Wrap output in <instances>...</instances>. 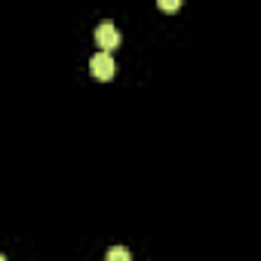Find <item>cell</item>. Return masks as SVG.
Segmentation results:
<instances>
[{
  "instance_id": "4",
  "label": "cell",
  "mask_w": 261,
  "mask_h": 261,
  "mask_svg": "<svg viewBox=\"0 0 261 261\" xmlns=\"http://www.w3.org/2000/svg\"><path fill=\"white\" fill-rule=\"evenodd\" d=\"M157 7H160L163 13H175V10L181 7V0H157Z\"/></svg>"
},
{
  "instance_id": "3",
  "label": "cell",
  "mask_w": 261,
  "mask_h": 261,
  "mask_svg": "<svg viewBox=\"0 0 261 261\" xmlns=\"http://www.w3.org/2000/svg\"><path fill=\"white\" fill-rule=\"evenodd\" d=\"M108 258H111V261H129V249L114 246V249H108Z\"/></svg>"
},
{
  "instance_id": "1",
  "label": "cell",
  "mask_w": 261,
  "mask_h": 261,
  "mask_svg": "<svg viewBox=\"0 0 261 261\" xmlns=\"http://www.w3.org/2000/svg\"><path fill=\"white\" fill-rule=\"evenodd\" d=\"M89 74H92L95 80H111V77H114V59H111L108 49H98V53L89 59Z\"/></svg>"
},
{
  "instance_id": "2",
  "label": "cell",
  "mask_w": 261,
  "mask_h": 261,
  "mask_svg": "<svg viewBox=\"0 0 261 261\" xmlns=\"http://www.w3.org/2000/svg\"><path fill=\"white\" fill-rule=\"evenodd\" d=\"M95 43H98V49H117L120 46V34H117V28L111 25V22H101L98 28H95Z\"/></svg>"
}]
</instances>
